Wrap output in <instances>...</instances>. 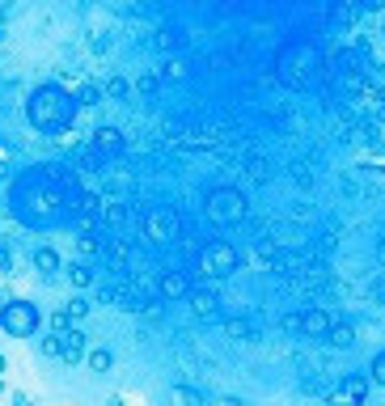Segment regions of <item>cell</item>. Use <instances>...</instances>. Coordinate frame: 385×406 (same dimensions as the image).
<instances>
[{
  "instance_id": "1",
  "label": "cell",
  "mask_w": 385,
  "mask_h": 406,
  "mask_svg": "<svg viewBox=\"0 0 385 406\" xmlns=\"http://www.w3.org/2000/svg\"><path fill=\"white\" fill-rule=\"evenodd\" d=\"M13 212L25 225H55L59 216L76 212V186L68 191L64 182H55L51 174H30L17 182L13 191Z\"/></svg>"
},
{
  "instance_id": "2",
  "label": "cell",
  "mask_w": 385,
  "mask_h": 406,
  "mask_svg": "<svg viewBox=\"0 0 385 406\" xmlns=\"http://www.w3.org/2000/svg\"><path fill=\"white\" fill-rule=\"evenodd\" d=\"M76 106H81V102H76L72 93H64L59 85H42V89L30 93V102H25V119H30V127H38L42 136H59V131L72 127Z\"/></svg>"
},
{
  "instance_id": "3",
  "label": "cell",
  "mask_w": 385,
  "mask_h": 406,
  "mask_svg": "<svg viewBox=\"0 0 385 406\" xmlns=\"http://www.w3.org/2000/svg\"><path fill=\"white\" fill-rule=\"evenodd\" d=\"M203 216H208L212 225L229 229V225H237V220L246 216V195H242L237 186H216V191L203 195Z\"/></svg>"
},
{
  "instance_id": "4",
  "label": "cell",
  "mask_w": 385,
  "mask_h": 406,
  "mask_svg": "<svg viewBox=\"0 0 385 406\" xmlns=\"http://www.w3.org/2000/svg\"><path fill=\"white\" fill-rule=\"evenodd\" d=\"M38 326H42L38 305H30V301H4V305H0V330H4V335H13V339H30Z\"/></svg>"
},
{
  "instance_id": "5",
  "label": "cell",
  "mask_w": 385,
  "mask_h": 406,
  "mask_svg": "<svg viewBox=\"0 0 385 406\" xmlns=\"http://www.w3.org/2000/svg\"><path fill=\"white\" fill-rule=\"evenodd\" d=\"M237 263H242V254L233 250V241H208L203 254H199V275H208V280H229V275L237 271Z\"/></svg>"
},
{
  "instance_id": "6",
  "label": "cell",
  "mask_w": 385,
  "mask_h": 406,
  "mask_svg": "<svg viewBox=\"0 0 385 406\" xmlns=\"http://www.w3.org/2000/svg\"><path fill=\"white\" fill-rule=\"evenodd\" d=\"M140 229H144V237H148V241H157V246H165V241H178V237H182V220H178V212H174V208H148V212L140 216Z\"/></svg>"
},
{
  "instance_id": "7",
  "label": "cell",
  "mask_w": 385,
  "mask_h": 406,
  "mask_svg": "<svg viewBox=\"0 0 385 406\" xmlns=\"http://www.w3.org/2000/svg\"><path fill=\"white\" fill-rule=\"evenodd\" d=\"M157 292H161V301H186L191 297V275L186 271H165L157 280Z\"/></svg>"
},
{
  "instance_id": "8",
  "label": "cell",
  "mask_w": 385,
  "mask_h": 406,
  "mask_svg": "<svg viewBox=\"0 0 385 406\" xmlns=\"http://www.w3.org/2000/svg\"><path fill=\"white\" fill-rule=\"evenodd\" d=\"M89 356V347H85V330H59V360L64 364H76V360H85Z\"/></svg>"
},
{
  "instance_id": "9",
  "label": "cell",
  "mask_w": 385,
  "mask_h": 406,
  "mask_svg": "<svg viewBox=\"0 0 385 406\" xmlns=\"http://www.w3.org/2000/svg\"><path fill=\"white\" fill-rule=\"evenodd\" d=\"M93 148H97V153H123L127 140H123L119 127H97V131H93Z\"/></svg>"
},
{
  "instance_id": "10",
  "label": "cell",
  "mask_w": 385,
  "mask_h": 406,
  "mask_svg": "<svg viewBox=\"0 0 385 406\" xmlns=\"http://www.w3.org/2000/svg\"><path fill=\"white\" fill-rule=\"evenodd\" d=\"M186 301H191V314H195L199 322H203V318H216V305H220V301H216L212 292H195V288H191Z\"/></svg>"
},
{
  "instance_id": "11",
  "label": "cell",
  "mask_w": 385,
  "mask_h": 406,
  "mask_svg": "<svg viewBox=\"0 0 385 406\" xmlns=\"http://www.w3.org/2000/svg\"><path fill=\"white\" fill-rule=\"evenodd\" d=\"M301 330H305V335H326V330H331V314H326V309L301 314Z\"/></svg>"
},
{
  "instance_id": "12",
  "label": "cell",
  "mask_w": 385,
  "mask_h": 406,
  "mask_svg": "<svg viewBox=\"0 0 385 406\" xmlns=\"http://www.w3.org/2000/svg\"><path fill=\"white\" fill-rule=\"evenodd\" d=\"M326 339H331V347H339V352H348V347L356 343V326H348V322H331V330H326Z\"/></svg>"
},
{
  "instance_id": "13",
  "label": "cell",
  "mask_w": 385,
  "mask_h": 406,
  "mask_svg": "<svg viewBox=\"0 0 385 406\" xmlns=\"http://www.w3.org/2000/svg\"><path fill=\"white\" fill-rule=\"evenodd\" d=\"M34 271H38V275H55V271H59V254H55L51 246H38V250H34Z\"/></svg>"
},
{
  "instance_id": "14",
  "label": "cell",
  "mask_w": 385,
  "mask_h": 406,
  "mask_svg": "<svg viewBox=\"0 0 385 406\" xmlns=\"http://www.w3.org/2000/svg\"><path fill=\"white\" fill-rule=\"evenodd\" d=\"M165 402H170V406H203V394H199V390H191V386H174Z\"/></svg>"
},
{
  "instance_id": "15",
  "label": "cell",
  "mask_w": 385,
  "mask_h": 406,
  "mask_svg": "<svg viewBox=\"0 0 385 406\" xmlns=\"http://www.w3.org/2000/svg\"><path fill=\"white\" fill-rule=\"evenodd\" d=\"M225 339L246 343V339H250V322H246V318H225Z\"/></svg>"
},
{
  "instance_id": "16",
  "label": "cell",
  "mask_w": 385,
  "mask_h": 406,
  "mask_svg": "<svg viewBox=\"0 0 385 406\" xmlns=\"http://www.w3.org/2000/svg\"><path fill=\"white\" fill-rule=\"evenodd\" d=\"M85 364H89V373H106V369L114 364V356H110L106 347H93V352L85 356Z\"/></svg>"
},
{
  "instance_id": "17",
  "label": "cell",
  "mask_w": 385,
  "mask_h": 406,
  "mask_svg": "<svg viewBox=\"0 0 385 406\" xmlns=\"http://www.w3.org/2000/svg\"><path fill=\"white\" fill-rule=\"evenodd\" d=\"M356 102H360V106H369V110H381L385 93H381V89H373V85H360V89H356Z\"/></svg>"
},
{
  "instance_id": "18",
  "label": "cell",
  "mask_w": 385,
  "mask_h": 406,
  "mask_svg": "<svg viewBox=\"0 0 385 406\" xmlns=\"http://www.w3.org/2000/svg\"><path fill=\"white\" fill-rule=\"evenodd\" d=\"M348 398L356 406H365V398H369V377H348Z\"/></svg>"
},
{
  "instance_id": "19",
  "label": "cell",
  "mask_w": 385,
  "mask_h": 406,
  "mask_svg": "<svg viewBox=\"0 0 385 406\" xmlns=\"http://www.w3.org/2000/svg\"><path fill=\"white\" fill-rule=\"evenodd\" d=\"M68 275H72V284H76V288H89V284H93V271H89L85 263H76V267H68Z\"/></svg>"
},
{
  "instance_id": "20",
  "label": "cell",
  "mask_w": 385,
  "mask_h": 406,
  "mask_svg": "<svg viewBox=\"0 0 385 406\" xmlns=\"http://www.w3.org/2000/svg\"><path fill=\"white\" fill-rule=\"evenodd\" d=\"M76 102H81V106H97V102H102V89H97V85H85V89L76 93Z\"/></svg>"
},
{
  "instance_id": "21",
  "label": "cell",
  "mask_w": 385,
  "mask_h": 406,
  "mask_svg": "<svg viewBox=\"0 0 385 406\" xmlns=\"http://www.w3.org/2000/svg\"><path fill=\"white\" fill-rule=\"evenodd\" d=\"M106 225H114V229L127 225V208H123V203H110V208H106Z\"/></svg>"
},
{
  "instance_id": "22",
  "label": "cell",
  "mask_w": 385,
  "mask_h": 406,
  "mask_svg": "<svg viewBox=\"0 0 385 406\" xmlns=\"http://www.w3.org/2000/svg\"><path fill=\"white\" fill-rule=\"evenodd\" d=\"M64 309H68V318H72V322H81V318L89 314V301H81V297H72V301H68Z\"/></svg>"
},
{
  "instance_id": "23",
  "label": "cell",
  "mask_w": 385,
  "mask_h": 406,
  "mask_svg": "<svg viewBox=\"0 0 385 406\" xmlns=\"http://www.w3.org/2000/svg\"><path fill=\"white\" fill-rule=\"evenodd\" d=\"M369 381H373V386H385V352L369 364Z\"/></svg>"
},
{
  "instance_id": "24",
  "label": "cell",
  "mask_w": 385,
  "mask_h": 406,
  "mask_svg": "<svg viewBox=\"0 0 385 406\" xmlns=\"http://www.w3.org/2000/svg\"><path fill=\"white\" fill-rule=\"evenodd\" d=\"M106 93H110V97H127V93H131V85H127L123 76H114V80L106 85Z\"/></svg>"
},
{
  "instance_id": "25",
  "label": "cell",
  "mask_w": 385,
  "mask_h": 406,
  "mask_svg": "<svg viewBox=\"0 0 385 406\" xmlns=\"http://www.w3.org/2000/svg\"><path fill=\"white\" fill-rule=\"evenodd\" d=\"M165 76H170V80H182V76H186V64H182V59H170V64H165Z\"/></svg>"
},
{
  "instance_id": "26",
  "label": "cell",
  "mask_w": 385,
  "mask_h": 406,
  "mask_svg": "<svg viewBox=\"0 0 385 406\" xmlns=\"http://www.w3.org/2000/svg\"><path fill=\"white\" fill-rule=\"evenodd\" d=\"M42 352H47V356H59V335H51V339H42Z\"/></svg>"
},
{
  "instance_id": "27",
  "label": "cell",
  "mask_w": 385,
  "mask_h": 406,
  "mask_svg": "<svg viewBox=\"0 0 385 406\" xmlns=\"http://www.w3.org/2000/svg\"><path fill=\"white\" fill-rule=\"evenodd\" d=\"M110 258H119V263H123V258H127V241H114V246H110Z\"/></svg>"
},
{
  "instance_id": "28",
  "label": "cell",
  "mask_w": 385,
  "mask_h": 406,
  "mask_svg": "<svg viewBox=\"0 0 385 406\" xmlns=\"http://www.w3.org/2000/svg\"><path fill=\"white\" fill-rule=\"evenodd\" d=\"M356 8H369V13H377V8H385V0H356Z\"/></svg>"
},
{
  "instance_id": "29",
  "label": "cell",
  "mask_w": 385,
  "mask_h": 406,
  "mask_svg": "<svg viewBox=\"0 0 385 406\" xmlns=\"http://www.w3.org/2000/svg\"><path fill=\"white\" fill-rule=\"evenodd\" d=\"M216 406H246V398H237V394H225Z\"/></svg>"
},
{
  "instance_id": "30",
  "label": "cell",
  "mask_w": 385,
  "mask_h": 406,
  "mask_svg": "<svg viewBox=\"0 0 385 406\" xmlns=\"http://www.w3.org/2000/svg\"><path fill=\"white\" fill-rule=\"evenodd\" d=\"M0 267H4V271L13 267V258H8V250H4V246H0Z\"/></svg>"
},
{
  "instance_id": "31",
  "label": "cell",
  "mask_w": 385,
  "mask_h": 406,
  "mask_svg": "<svg viewBox=\"0 0 385 406\" xmlns=\"http://www.w3.org/2000/svg\"><path fill=\"white\" fill-rule=\"evenodd\" d=\"M13 406H34V402H30L25 394H17V398H13Z\"/></svg>"
},
{
  "instance_id": "32",
  "label": "cell",
  "mask_w": 385,
  "mask_h": 406,
  "mask_svg": "<svg viewBox=\"0 0 385 406\" xmlns=\"http://www.w3.org/2000/svg\"><path fill=\"white\" fill-rule=\"evenodd\" d=\"M377 258H381V263H385V241H381V246H377Z\"/></svg>"
},
{
  "instance_id": "33",
  "label": "cell",
  "mask_w": 385,
  "mask_h": 406,
  "mask_svg": "<svg viewBox=\"0 0 385 406\" xmlns=\"http://www.w3.org/2000/svg\"><path fill=\"white\" fill-rule=\"evenodd\" d=\"M4 369H8V364H4V356H0V373H4Z\"/></svg>"
},
{
  "instance_id": "34",
  "label": "cell",
  "mask_w": 385,
  "mask_h": 406,
  "mask_svg": "<svg viewBox=\"0 0 385 406\" xmlns=\"http://www.w3.org/2000/svg\"><path fill=\"white\" fill-rule=\"evenodd\" d=\"M381 34H385V30H381Z\"/></svg>"
}]
</instances>
